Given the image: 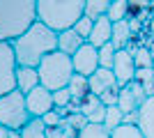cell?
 I'll list each match as a JSON object with an SVG mask.
<instances>
[{"label":"cell","instance_id":"6da1fadb","mask_svg":"<svg viewBox=\"0 0 154 138\" xmlns=\"http://www.w3.org/2000/svg\"><path fill=\"white\" fill-rule=\"evenodd\" d=\"M16 62L21 67H39V62L48 55V53L58 51V32L44 26L42 21H37L32 28H28L26 32L16 37L12 41Z\"/></svg>","mask_w":154,"mask_h":138},{"label":"cell","instance_id":"7a4b0ae2","mask_svg":"<svg viewBox=\"0 0 154 138\" xmlns=\"http://www.w3.org/2000/svg\"><path fill=\"white\" fill-rule=\"evenodd\" d=\"M37 21V0H0V39L14 41Z\"/></svg>","mask_w":154,"mask_h":138},{"label":"cell","instance_id":"3957f363","mask_svg":"<svg viewBox=\"0 0 154 138\" xmlns=\"http://www.w3.org/2000/svg\"><path fill=\"white\" fill-rule=\"evenodd\" d=\"M37 14L44 26L62 32L85 14V0H37Z\"/></svg>","mask_w":154,"mask_h":138},{"label":"cell","instance_id":"277c9868","mask_svg":"<svg viewBox=\"0 0 154 138\" xmlns=\"http://www.w3.org/2000/svg\"><path fill=\"white\" fill-rule=\"evenodd\" d=\"M39 72V83L44 87H48L51 92L62 90L69 85V81L74 78V65H71V55L62 51H53L48 53L37 67Z\"/></svg>","mask_w":154,"mask_h":138},{"label":"cell","instance_id":"5b68a950","mask_svg":"<svg viewBox=\"0 0 154 138\" xmlns=\"http://www.w3.org/2000/svg\"><path fill=\"white\" fill-rule=\"evenodd\" d=\"M32 120L26 104V94L19 90H12L0 97V124L9 131H19Z\"/></svg>","mask_w":154,"mask_h":138},{"label":"cell","instance_id":"8992f818","mask_svg":"<svg viewBox=\"0 0 154 138\" xmlns=\"http://www.w3.org/2000/svg\"><path fill=\"white\" fill-rule=\"evenodd\" d=\"M16 69H19V62L14 55L12 41L0 39V97L16 90Z\"/></svg>","mask_w":154,"mask_h":138},{"label":"cell","instance_id":"52a82bcc","mask_svg":"<svg viewBox=\"0 0 154 138\" xmlns=\"http://www.w3.org/2000/svg\"><path fill=\"white\" fill-rule=\"evenodd\" d=\"M71 65H74V72L76 74L90 78L92 74L99 69V48L92 46L90 41H85V44L71 55Z\"/></svg>","mask_w":154,"mask_h":138},{"label":"cell","instance_id":"ba28073f","mask_svg":"<svg viewBox=\"0 0 154 138\" xmlns=\"http://www.w3.org/2000/svg\"><path fill=\"white\" fill-rule=\"evenodd\" d=\"M145 99H147L145 87H143L138 81H131V83H127V85L120 87V94H117V106H120V108H122V113L127 115V113H136V111H138Z\"/></svg>","mask_w":154,"mask_h":138},{"label":"cell","instance_id":"9c48e42d","mask_svg":"<svg viewBox=\"0 0 154 138\" xmlns=\"http://www.w3.org/2000/svg\"><path fill=\"white\" fill-rule=\"evenodd\" d=\"M26 104H28V111H30L32 118H44L46 113H51L55 108L53 104V92L44 85H37L35 90H30L26 94Z\"/></svg>","mask_w":154,"mask_h":138},{"label":"cell","instance_id":"30bf717a","mask_svg":"<svg viewBox=\"0 0 154 138\" xmlns=\"http://www.w3.org/2000/svg\"><path fill=\"white\" fill-rule=\"evenodd\" d=\"M136 69H138V67H136L134 53L129 51V48H120L117 55H115V65H113V74H115L120 87L131 83V81L136 78Z\"/></svg>","mask_w":154,"mask_h":138},{"label":"cell","instance_id":"8fae6325","mask_svg":"<svg viewBox=\"0 0 154 138\" xmlns=\"http://www.w3.org/2000/svg\"><path fill=\"white\" fill-rule=\"evenodd\" d=\"M78 111L83 113L90 122H94V124H103V120H106V106H103L101 99L97 97V94H92V92L81 101Z\"/></svg>","mask_w":154,"mask_h":138},{"label":"cell","instance_id":"7c38bea8","mask_svg":"<svg viewBox=\"0 0 154 138\" xmlns=\"http://www.w3.org/2000/svg\"><path fill=\"white\" fill-rule=\"evenodd\" d=\"M110 39H113V21L108 19V16H101V19L94 21V28H92L90 32V44L97 46V48H101V46L110 44Z\"/></svg>","mask_w":154,"mask_h":138},{"label":"cell","instance_id":"4fadbf2b","mask_svg":"<svg viewBox=\"0 0 154 138\" xmlns=\"http://www.w3.org/2000/svg\"><path fill=\"white\" fill-rule=\"evenodd\" d=\"M88 83H90V92L92 94H101V92H106L108 87L113 85H120L115 78V74H113V69H103V67H99L94 74H92L90 78H88Z\"/></svg>","mask_w":154,"mask_h":138},{"label":"cell","instance_id":"5bb4252c","mask_svg":"<svg viewBox=\"0 0 154 138\" xmlns=\"http://www.w3.org/2000/svg\"><path fill=\"white\" fill-rule=\"evenodd\" d=\"M138 129L145 138H154V94L147 97L138 108Z\"/></svg>","mask_w":154,"mask_h":138},{"label":"cell","instance_id":"9a60e30c","mask_svg":"<svg viewBox=\"0 0 154 138\" xmlns=\"http://www.w3.org/2000/svg\"><path fill=\"white\" fill-rule=\"evenodd\" d=\"M69 92H71V106H69V111H78V106H81V101H83L88 94H90V83H88V76H81V74H74V78L69 81Z\"/></svg>","mask_w":154,"mask_h":138},{"label":"cell","instance_id":"2e32d148","mask_svg":"<svg viewBox=\"0 0 154 138\" xmlns=\"http://www.w3.org/2000/svg\"><path fill=\"white\" fill-rule=\"evenodd\" d=\"M37 85H42V83H39L37 67H21L19 65V69H16V90L28 94V92L35 90Z\"/></svg>","mask_w":154,"mask_h":138},{"label":"cell","instance_id":"e0dca14e","mask_svg":"<svg viewBox=\"0 0 154 138\" xmlns=\"http://www.w3.org/2000/svg\"><path fill=\"white\" fill-rule=\"evenodd\" d=\"M83 44H85V39L74 30V28H67V30L58 32V51L67 53V55H74Z\"/></svg>","mask_w":154,"mask_h":138},{"label":"cell","instance_id":"ac0fdd59","mask_svg":"<svg viewBox=\"0 0 154 138\" xmlns=\"http://www.w3.org/2000/svg\"><path fill=\"white\" fill-rule=\"evenodd\" d=\"M9 138H46V124L42 118H32L23 129L9 131Z\"/></svg>","mask_w":154,"mask_h":138},{"label":"cell","instance_id":"d6986e66","mask_svg":"<svg viewBox=\"0 0 154 138\" xmlns=\"http://www.w3.org/2000/svg\"><path fill=\"white\" fill-rule=\"evenodd\" d=\"M129 39H131V28H129L127 21L113 23V39H110V44H113L117 51H120V48H127Z\"/></svg>","mask_w":154,"mask_h":138},{"label":"cell","instance_id":"ffe728a7","mask_svg":"<svg viewBox=\"0 0 154 138\" xmlns=\"http://www.w3.org/2000/svg\"><path fill=\"white\" fill-rule=\"evenodd\" d=\"M110 2L113 0H85V16H90L92 21L101 19V16H108Z\"/></svg>","mask_w":154,"mask_h":138},{"label":"cell","instance_id":"44dd1931","mask_svg":"<svg viewBox=\"0 0 154 138\" xmlns=\"http://www.w3.org/2000/svg\"><path fill=\"white\" fill-rule=\"evenodd\" d=\"M120 124H124V113L120 106H106V120H103V127L108 129V131H113V129H117Z\"/></svg>","mask_w":154,"mask_h":138},{"label":"cell","instance_id":"7402d4cb","mask_svg":"<svg viewBox=\"0 0 154 138\" xmlns=\"http://www.w3.org/2000/svg\"><path fill=\"white\" fill-rule=\"evenodd\" d=\"M143 87H145V92H147V97H152L154 94V67H143V69H136V78Z\"/></svg>","mask_w":154,"mask_h":138},{"label":"cell","instance_id":"603a6c76","mask_svg":"<svg viewBox=\"0 0 154 138\" xmlns=\"http://www.w3.org/2000/svg\"><path fill=\"white\" fill-rule=\"evenodd\" d=\"M76 138H110V131L103 124H94V122H88V124L76 133Z\"/></svg>","mask_w":154,"mask_h":138},{"label":"cell","instance_id":"cb8c5ba5","mask_svg":"<svg viewBox=\"0 0 154 138\" xmlns=\"http://www.w3.org/2000/svg\"><path fill=\"white\" fill-rule=\"evenodd\" d=\"M76 129L64 120L62 124L58 127H46V138H76Z\"/></svg>","mask_w":154,"mask_h":138},{"label":"cell","instance_id":"d4e9b609","mask_svg":"<svg viewBox=\"0 0 154 138\" xmlns=\"http://www.w3.org/2000/svg\"><path fill=\"white\" fill-rule=\"evenodd\" d=\"M127 12H129V0H113L108 9V19L113 23H120V21H127Z\"/></svg>","mask_w":154,"mask_h":138},{"label":"cell","instance_id":"484cf974","mask_svg":"<svg viewBox=\"0 0 154 138\" xmlns=\"http://www.w3.org/2000/svg\"><path fill=\"white\" fill-rule=\"evenodd\" d=\"M115 55H117V48L113 44H106L99 48V67H103V69H113V65H115Z\"/></svg>","mask_w":154,"mask_h":138},{"label":"cell","instance_id":"4316f807","mask_svg":"<svg viewBox=\"0 0 154 138\" xmlns=\"http://www.w3.org/2000/svg\"><path fill=\"white\" fill-rule=\"evenodd\" d=\"M110 138H145L138 124H120L117 129L110 131Z\"/></svg>","mask_w":154,"mask_h":138},{"label":"cell","instance_id":"83f0119b","mask_svg":"<svg viewBox=\"0 0 154 138\" xmlns=\"http://www.w3.org/2000/svg\"><path fill=\"white\" fill-rule=\"evenodd\" d=\"M134 60H136V67H138V69H143V67H154V55L145 46H140L138 51H134Z\"/></svg>","mask_w":154,"mask_h":138},{"label":"cell","instance_id":"f1b7e54d","mask_svg":"<svg viewBox=\"0 0 154 138\" xmlns=\"http://www.w3.org/2000/svg\"><path fill=\"white\" fill-rule=\"evenodd\" d=\"M92 28H94V21L90 19V16H81V19L76 21V23H74V30H76L78 35H81V37H83L85 41L90 39V32H92Z\"/></svg>","mask_w":154,"mask_h":138},{"label":"cell","instance_id":"f546056e","mask_svg":"<svg viewBox=\"0 0 154 138\" xmlns=\"http://www.w3.org/2000/svg\"><path fill=\"white\" fill-rule=\"evenodd\" d=\"M71 101H74V99H71L69 87H62V90L53 92V104H55V108H69Z\"/></svg>","mask_w":154,"mask_h":138},{"label":"cell","instance_id":"4dcf8cb0","mask_svg":"<svg viewBox=\"0 0 154 138\" xmlns=\"http://www.w3.org/2000/svg\"><path fill=\"white\" fill-rule=\"evenodd\" d=\"M64 120H67V122H69V124L74 127L76 131H81V129H83V127L88 124V122H90V120L85 118V115H83L81 111H74V113H69V115H67Z\"/></svg>","mask_w":154,"mask_h":138},{"label":"cell","instance_id":"1f68e13d","mask_svg":"<svg viewBox=\"0 0 154 138\" xmlns=\"http://www.w3.org/2000/svg\"><path fill=\"white\" fill-rule=\"evenodd\" d=\"M117 94H120V85H113V87H108L106 92H101L99 99H101L103 106H115L117 104Z\"/></svg>","mask_w":154,"mask_h":138},{"label":"cell","instance_id":"d6a6232c","mask_svg":"<svg viewBox=\"0 0 154 138\" xmlns=\"http://www.w3.org/2000/svg\"><path fill=\"white\" fill-rule=\"evenodd\" d=\"M42 120H44V124H46V127H58V124H62V122H64V115L58 111V108H53V111H51V113H46Z\"/></svg>","mask_w":154,"mask_h":138},{"label":"cell","instance_id":"836d02e7","mask_svg":"<svg viewBox=\"0 0 154 138\" xmlns=\"http://www.w3.org/2000/svg\"><path fill=\"white\" fill-rule=\"evenodd\" d=\"M0 138H9V129L0 124Z\"/></svg>","mask_w":154,"mask_h":138}]
</instances>
